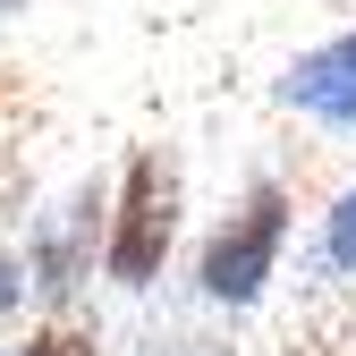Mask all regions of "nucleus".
Instances as JSON below:
<instances>
[{"instance_id": "f257e3e1", "label": "nucleus", "mask_w": 356, "mask_h": 356, "mask_svg": "<svg viewBox=\"0 0 356 356\" xmlns=\"http://www.w3.org/2000/svg\"><path fill=\"white\" fill-rule=\"evenodd\" d=\"M280 246H289V195L280 187H254L212 229V246H204V297L212 305H254L263 280H272V263H280Z\"/></svg>"}, {"instance_id": "f03ea898", "label": "nucleus", "mask_w": 356, "mask_h": 356, "mask_svg": "<svg viewBox=\"0 0 356 356\" xmlns=\"http://www.w3.org/2000/svg\"><path fill=\"white\" fill-rule=\"evenodd\" d=\"M170 229H178V178L161 170V153H136L127 195H119V229H111V280L145 289L170 254Z\"/></svg>"}, {"instance_id": "7ed1b4c3", "label": "nucleus", "mask_w": 356, "mask_h": 356, "mask_svg": "<svg viewBox=\"0 0 356 356\" xmlns=\"http://www.w3.org/2000/svg\"><path fill=\"white\" fill-rule=\"evenodd\" d=\"M280 94H289L297 111L331 119V127H356V34L323 42V51H305V60L289 68V85H280Z\"/></svg>"}, {"instance_id": "20e7f679", "label": "nucleus", "mask_w": 356, "mask_h": 356, "mask_svg": "<svg viewBox=\"0 0 356 356\" xmlns=\"http://www.w3.org/2000/svg\"><path fill=\"white\" fill-rule=\"evenodd\" d=\"M323 254H331L339 272L356 280V187H348V195L331 204V229H323Z\"/></svg>"}, {"instance_id": "39448f33", "label": "nucleus", "mask_w": 356, "mask_h": 356, "mask_svg": "<svg viewBox=\"0 0 356 356\" xmlns=\"http://www.w3.org/2000/svg\"><path fill=\"white\" fill-rule=\"evenodd\" d=\"M17 356H94V348H85L76 331H26V339H17Z\"/></svg>"}]
</instances>
